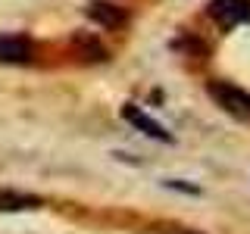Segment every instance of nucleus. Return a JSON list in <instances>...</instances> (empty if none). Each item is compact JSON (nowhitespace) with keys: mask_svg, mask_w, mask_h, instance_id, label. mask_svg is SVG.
Wrapping results in <instances>:
<instances>
[{"mask_svg":"<svg viewBox=\"0 0 250 234\" xmlns=\"http://www.w3.org/2000/svg\"><path fill=\"white\" fill-rule=\"evenodd\" d=\"M209 97L219 109H225L229 116L241 122H250V94L238 84H229V81H209Z\"/></svg>","mask_w":250,"mask_h":234,"instance_id":"nucleus-1","label":"nucleus"},{"mask_svg":"<svg viewBox=\"0 0 250 234\" xmlns=\"http://www.w3.org/2000/svg\"><path fill=\"white\" fill-rule=\"evenodd\" d=\"M207 13H209V19H213L219 28L229 31L234 25L250 22V0H209Z\"/></svg>","mask_w":250,"mask_h":234,"instance_id":"nucleus-2","label":"nucleus"},{"mask_svg":"<svg viewBox=\"0 0 250 234\" xmlns=\"http://www.w3.org/2000/svg\"><path fill=\"white\" fill-rule=\"evenodd\" d=\"M122 119H125V122H131L138 131H144V135H147V137H153V140H163V144H169V140H172L169 131L163 128V125L156 122V119L144 116V113H141V109H138L135 103H125V106H122Z\"/></svg>","mask_w":250,"mask_h":234,"instance_id":"nucleus-3","label":"nucleus"},{"mask_svg":"<svg viewBox=\"0 0 250 234\" xmlns=\"http://www.w3.org/2000/svg\"><path fill=\"white\" fill-rule=\"evenodd\" d=\"M35 57V47L31 41L19 35H0V62H16V66H22V62H31Z\"/></svg>","mask_w":250,"mask_h":234,"instance_id":"nucleus-4","label":"nucleus"},{"mask_svg":"<svg viewBox=\"0 0 250 234\" xmlns=\"http://www.w3.org/2000/svg\"><path fill=\"white\" fill-rule=\"evenodd\" d=\"M88 19H94L100 28H119L125 25V10L116 3H106V0H94V3H88Z\"/></svg>","mask_w":250,"mask_h":234,"instance_id":"nucleus-5","label":"nucleus"},{"mask_svg":"<svg viewBox=\"0 0 250 234\" xmlns=\"http://www.w3.org/2000/svg\"><path fill=\"white\" fill-rule=\"evenodd\" d=\"M38 194H25V191H13V187H0V213H25V209H38L41 206Z\"/></svg>","mask_w":250,"mask_h":234,"instance_id":"nucleus-6","label":"nucleus"},{"mask_svg":"<svg viewBox=\"0 0 250 234\" xmlns=\"http://www.w3.org/2000/svg\"><path fill=\"white\" fill-rule=\"evenodd\" d=\"M172 234H200V231H191V228H175Z\"/></svg>","mask_w":250,"mask_h":234,"instance_id":"nucleus-7","label":"nucleus"}]
</instances>
